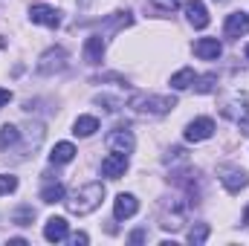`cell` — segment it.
Here are the masks:
<instances>
[{"label":"cell","mask_w":249,"mask_h":246,"mask_svg":"<svg viewBox=\"0 0 249 246\" xmlns=\"http://www.w3.org/2000/svg\"><path fill=\"white\" fill-rule=\"evenodd\" d=\"M35 70H38L41 75H55V72L67 70V50H64V47H50V50L38 58Z\"/></svg>","instance_id":"4"},{"label":"cell","mask_w":249,"mask_h":246,"mask_svg":"<svg viewBox=\"0 0 249 246\" xmlns=\"http://www.w3.org/2000/svg\"><path fill=\"white\" fill-rule=\"evenodd\" d=\"M247 223H249V209L244 211V223H241V226H247Z\"/></svg>","instance_id":"31"},{"label":"cell","mask_w":249,"mask_h":246,"mask_svg":"<svg viewBox=\"0 0 249 246\" xmlns=\"http://www.w3.org/2000/svg\"><path fill=\"white\" fill-rule=\"evenodd\" d=\"M186 18H188V23H191L194 29H206V26H209V12H206L203 0H188Z\"/></svg>","instance_id":"15"},{"label":"cell","mask_w":249,"mask_h":246,"mask_svg":"<svg viewBox=\"0 0 249 246\" xmlns=\"http://www.w3.org/2000/svg\"><path fill=\"white\" fill-rule=\"evenodd\" d=\"M220 183H223V188H226L229 194H238L241 188H247V185H249V177H247V171L226 168V171L220 174Z\"/></svg>","instance_id":"14"},{"label":"cell","mask_w":249,"mask_h":246,"mask_svg":"<svg viewBox=\"0 0 249 246\" xmlns=\"http://www.w3.org/2000/svg\"><path fill=\"white\" fill-rule=\"evenodd\" d=\"M133 145H136V139H133V133H130L127 127H113V130L107 133V148H110V151L130 154V151H133Z\"/></svg>","instance_id":"10"},{"label":"cell","mask_w":249,"mask_h":246,"mask_svg":"<svg viewBox=\"0 0 249 246\" xmlns=\"http://www.w3.org/2000/svg\"><path fill=\"white\" fill-rule=\"evenodd\" d=\"M18 142H20V127H15V124H3V127H0V151L18 148Z\"/></svg>","instance_id":"18"},{"label":"cell","mask_w":249,"mask_h":246,"mask_svg":"<svg viewBox=\"0 0 249 246\" xmlns=\"http://www.w3.org/2000/svg\"><path fill=\"white\" fill-rule=\"evenodd\" d=\"M70 241H72V244H75V246H84V244H87V241H90V238H87L84 232H75V235H72Z\"/></svg>","instance_id":"29"},{"label":"cell","mask_w":249,"mask_h":246,"mask_svg":"<svg viewBox=\"0 0 249 246\" xmlns=\"http://www.w3.org/2000/svg\"><path fill=\"white\" fill-rule=\"evenodd\" d=\"M139 211V200L133 197V194H119L116 200H113V217L116 220H127V217H133Z\"/></svg>","instance_id":"13"},{"label":"cell","mask_w":249,"mask_h":246,"mask_svg":"<svg viewBox=\"0 0 249 246\" xmlns=\"http://www.w3.org/2000/svg\"><path fill=\"white\" fill-rule=\"evenodd\" d=\"M209 241V223H194L188 229V244L191 246H203Z\"/></svg>","instance_id":"23"},{"label":"cell","mask_w":249,"mask_h":246,"mask_svg":"<svg viewBox=\"0 0 249 246\" xmlns=\"http://www.w3.org/2000/svg\"><path fill=\"white\" fill-rule=\"evenodd\" d=\"M32 220H35V209L32 206H18L12 211V223L15 226H32Z\"/></svg>","instance_id":"22"},{"label":"cell","mask_w":249,"mask_h":246,"mask_svg":"<svg viewBox=\"0 0 249 246\" xmlns=\"http://www.w3.org/2000/svg\"><path fill=\"white\" fill-rule=\"evenodd\" d=\"M64 197H67V191H64V185L55 180V183H47L41 188V200L44 203H64Z\"/></svg>","instance_id":"21"},{"label":"cell","mask_w":249,"mask_h":246,"mask_svg":"<svg viewBox=\"0 0 249 246\" xmlns=\"http://www.w3.org/2000/svg\"><path fill=\"white\" fill-rule=\"evenodd\" d=\"M72 157H75V145L72 142H58L50 154V162L53 165H67V162H72Z\"/></svg>","instance_id":"17"},{"label":"cell","mask_w":249,"mask_h":246,"mask_svg":"<svg viewBox=\"0 0 249 246\" xmlns=\"http://www.w3.org/2000/svg\"><path fill=\"white\" fill-rule=\"evenodd\" d=\"M29 20L41 23V26H50V29H58L61 26V12L47 6V3H32L29 6Z\"/></svg>","instance_id":"6"},{"label":"cell","mask_w":249,"mask_h":246,"mask_svg":"<svg viewBox=\"0 0 249 246\" xmlns=\"http://www.w3.org/2000/svg\"><path fill=\"white\" fill-rule=\"evenodd\" d=\"M212 136H214V119H209V116H200V119H194V122L186 124L188 142H206Z\"/></svg>","instance_id":"8"},{"label":"cell","mask_w":249,"mask_h":246,"mask_svg":"<svg viewBox=\"0 0 249 246\" xmlns=\"http://www.w3.org/2000/svg\"><path fill=\"white\" fill-rule=\"evenodd\" d=\"M223 32H226V38H244L249 32V15L247 12H232L223 23Z\"/></svg>","instance_id":"12"},{"label":"cell","mask_w":249,"mask_h":246,"mask_svg":"<svg viewBox=\"0 0 249 246\" xmlns=\"http://www.w3.org/2000/svg\"><path fill=\"white\" fill-rule=\"evenodd\" d=\"M102 200H105V185L102 183H84L81 188H75V191H70L64 197L67 211L75 214V217H84V214L96 211L102 206Z\"/></svg>","instance_id":"1"},{"label":"cell","mask_w":249,"mask_h":246,"mask_svg":"<svg viewBox=\"0 0 249 246\" xmlns=\"http://www.w3.org/2000/svg\"><path fill=\"white\" fill-rule=\"evenodd\" d=\"M220 53H223V44L217 38H200V41H194V55L203 58V61H217Z\"/></svg>","instance_id":"11"},{"label":"cell","mask_w":249,"mask_h":246,"mask_svg":"<svg viewBox=\"0 0 249 246\" xmlns=\"http://www.w3.org/2000/svg\"><path fill=\"white\" fill-rule=\"evenodd\" d=\"M130 110L142 113V116H165L177 107V99L174 96H157V93H136L130 96Z\"/></svg>","instance_id":"2"},{"label":"cell","mask_w":249,"mask_h":246,"mask_svg":"<svg viewBox=\"0 0 249 246\" xmlns=\"http://www.w3.org/2000/svg\"><path fill=\"white\" fill-rule=\"evenodd\" d=\"M180 3H183V0H154V6H157V9H162V12H174Z\"/></svg>","instance_id":"26"},{"label":"cell","mask_w":249,"mask_h":246,"mask_svg":"<svg viewBox=\"0 0 249 246\" xmlns=\"http://www.w3.org/2000/svg\"><path fill=\"white\" fill-rule=\"evenodd\" d=\"M194 78H197V72H194L191 67H183V70H177V72L171 75V90H188V87L194 84Z\"/></svg>","instance_id":"19"},{"label":"cell","mask_w":249,"mask_h":246,"mask_svg":"<svg viewBox=\"0 0 249 246\" xmlns=\"http://www.w3.org/2000/svg\"><path fill=\"white\" fill-rule=\"evenodd\" d=\"M127 165H130L127 154H119V151H113L110 157H105V159H102V177H107V180H119V177H124Z\"/></svg>","instance_id":"7"},{"label":"cell","mask_w":249,"mask_h":246,"mask_svg":"<svg viewBox=\"0 0 249 246\" xmlns=\"http://www.w3.org/2000/svg\"><path fill=\"white\" fill-rule=\"evenodd\" d=\"M105 50H107V38L105 35H90L84 41V61L90 67H99L102 58H105Z\"/></svg>","instance_id":"9"},{"label":"cell","mask_w":249,"mask_h":246,"mask_svg":"<svg viewBox=\"0 0 249 246\" xmlns=\"http://www.w3.org/2000/svg\"><path fill=\"white\" fill-rule=\"evenodd\" d=\"M217 3H226V0H217Z\"/></svg>","instance_id":"33"},{"label":"cell","mask_w":249,"mask_h":246,"mask_svg":"<svg viewBox=\"0 0 249 246\" xmlns=\"http://www.w3.org/2000/svg\"><path fill=\"white\" fill-rule=\"evenodd\" d=\"M96 130H99V119L96 116H78L72 122V133L75 136H93Z\"/></svg>","instance_id":"20"},{"label":"cell","mask_w":249,"mask_h":246,"mask_svg":"<svg viewBox=\"0 0 249 246\" xmlns=\"http://www.w3.org/2000/svg\"><path fill=\"white\" fill-rule=\"evenodd\" d=\"M223 116L241 127V133L249 136V96H235L232 102L223 105Z\"/></svg>","instance_id":"3"},{"label":"cell","mask_w":249,"mask_h":246,"mask_svg":"<svg viewBox=\"0 0 249 246\" xmlns=\"http://www.w3.org/2000/svg\"><path fill=\"white\" fill-rule=\"evenodd\" d=\"M247 61H249V47H247Z\"/></svg>","instance_id":"32"},{"label":"cell","mask_w":249,"mask_h":246,"mask_svg":"<svg viewBox=\"0 0 249 246\" xmlns=\"http://www.w3.org/2000/svg\"><path fill=\"white\" fill-rule=\"evenodd\" d=\"M67 235H70V226H67L64 217H50V220H47V226H44V238H47L50 244H61Z\"/></svg>","instance_id":"16"},{"label":"cell","mask_w":249,"mask_h":246,"mask_svg":"<svg viewBox=\"0 0 249 246\" xmlns=\"http://www.w3.org/2000/svg\"><path fill=\"white\" fill-rule=\"evenodd\" d=\"M214 81H217V75L209 72V75H197L191 87H194V93H212L214 90Z\"/></svg>","instance_id":"24"},{"label":"cell","mask_w":249,"mask_h":246,"mask_svg":"<svg viewBox=\"0 0 249 246\" xmlns=\"http://www.w3.org/2000/svg\"><path fill=\"white\" fill-rule=\"evenodd\" d=\"M142 241H145V232H142V229H139V232H133V235H130V244H142Z\"/></svg>","instance_id":"30"},{"label":"cell","mask_w":249,"mask_h":246,"mask_svg":"<svg viewBox=\"0 0 249 246\" xmlns=\"http://www.w3.org/2000/svg\"><path fill=\"white\" fill-rule=\"evenodd\" d=\"M20 136H23V145L18 148V159H26L29 154H35L44 142V124L41 122H32L26 127H20Z\"/></svg>","instance_id":"5"},{"label":"cell","mask_w":249,"mask_h":246,"mask_svg":"<svg viewBox=\"0 0 249 246\" xmlns=\"http://www.w3.org/2000/svg\"><path fill=\"white\" fill-rule=\"evenodd\" d=\"M15 188H18V177L15 174H0V197L12 194Z\"/></svg>","instance_id":"25"},{"label":"cell","mask_w":249,"mask_h":246,"mask_svg":"<svg viewBox=\"0 0 249 246\" xmlns=\"http://www.w3.org/2000/svg\"><path fill=\"white\" fill-rule=\"evenodd\" d=\"M12 102V90H6V87H0V107H6Z\"/></svg>","instance_id":"28"},{"label":"cell","mask_w":249,"mask_h":246,"mask_svg":"<svg viewBox=\"0 0 249 246\" xmlns=\"http://www.w3.org/2000/svg\"><path fill=\"white\" fill-rule=\"evenodd\" d=\"M96 102H99V105H107V107H105V110H110V113H113V110H119V102H116V99H113V96H99V99H96Z\"/></svg>","instance_id":"27"}]
</instances>
